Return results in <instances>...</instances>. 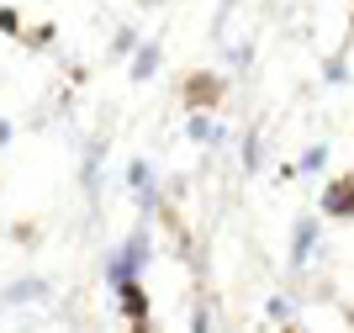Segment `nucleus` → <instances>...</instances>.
<instances>
[{
    "instance_id": "obj_17",
    "label": "nucleus",
    "mask_w": 354,
    "mask_h": 333,
    "mask_svg": "<svg viewBox=\"0 0 354 333\" xmlns=\"http://www.w3.org/2000/svg\"><path fill=\"white\" fill-rule=\"evenodd\" d=\"M133 333H148V323H133Z\"/></svg>"
},
{
    "instance_id": "obj_10",
    "label": "nucleus",
    "mask_w": 354,
    "mask_h": 333,
    "mask_svg": "<svg viewBox=\"0 0 354 333\" xmlns=\"http://www.w3.org/2000/svg\"><path fill=\"white\" fill-rule=\"evenodd\" d=\"M21 296H48V280H21V286H11L0 302H21Z\"/></svg>"
},
{
    "instance_id": "obj_1",
    "label": "nucleus",
    "mask_w": 354,
    "mask_h": 333,
    "mask_svg": "<svg viewBox=\"0 0 354 333\" xmlns=\"http://www.w3.org/2000/svg\"><path fill=\"white\" fill-rule=\"evenodd\" d=\"M222 96H227V80H222L217 69L180 74V106H185V111H217Z\"/></svg>"
},
{
    "instance_id": "obj_8",
    "label": "nucleus",
    "mask_w": 354,
    "mask_h": 333,
    "mask_svg": "<svg viewBox=\"0 0 354 333\" xmlns=\"http://www.w3.org/2000/svg\"><path fill=\"white\" fill-rule=\"evenodd\" d=\"M191 143H217V127H212V116L207 111H191Z\"/></svg>"
},
{
    "instance_id": "obj_9",
    "label": "nucleus",
    "mask_w": 354,
    "mask_h": 333,
    "mask_svg": "<svg viewBox=\"0 0 354 333\" xmlns=\"http://www.w3.org/2000/svg\"><path fill=\"white\" fill-rule=\"evenodd\" d=\"M0 37H21V11H16L11 0L0 6Z\"/></svg>"
},
{
    "instance_id": "obj_2",
    "label": "nucleus",
    "mask_w": 354,
    "mask_h": 333,
    "mask_svg": "<svg viewBox=\"0 0 354 333\" xmlns=\"http://www.w3.org/2000/svg\"><path fill=\"white\" fill-rule=\"evenodd\" d=\"M143 260H148V233L138 228L127 244L111 254V264H106V280H111V291L122 286V280H138V270H143Z\"/></svg>"
},
{
    "instance_id": "obj_6",
    "label": "nucleus",
    "mask_w": 354,
    "mask_h": 333,
    "mask_svg": "<svg viewBox=\"0 0 354 333\" xmlns=\"http://www.w3.org/2000/svg\"><path fill=\"white\" fill-rule=\"evenodd\" d=\"M312 238H317V222H312V217H301V222H296V238H291V264H296V270L307 264V249H312Z\"/></svg>"
},
{
    "instance_id": "obj_11",
    "label": "nucleus",
    "mask_w": 354,
    "mask_h": 333,
    "mask_svg": "<svg viewBox=\"0 0 354 333\" xmlns=\"http://www.w3.org/2000/svg\"><path fill=\"white\" fill-rule=\"evenodd\" d=\"M133 48H138V32H133V27H122L117 37H111V58H127Z\"/></svg>"
},
{
    "instance_id": "obj_7",
    "label": "nucleus",
    "mask_w": 354,
    "mask_h": 333,
    "mask_svg": "<svg viewBox=\"0 0 354 333\" xmlns=\"http://www.w3.org/2000/svg\"><path fill=\"white\" fill-rule=\"evenodd\" d=\"M127 186H133L138 196L153 206V186H148V159H133V164H127Z\"/></svg>"
},
{
    "instance_id": "obj_4",
    "label": "nucleus",
    "mask_w": 354,
    "mask_h": 333,
    "mask_svg": "<svg viewBox=\"0 0 354 333\" xmlns=\"http://www.w3.org/2000/svg\"><path fill=\"white\" fill-rule=\"evenodd\" d=\"M117 302H122V318H127V323H148V312H153L143 280H122V286H117Z\"/></svg>"
},
{
    "instance_id": "obj_15",
    "label": "nucleus",
    "mask_w": 354,
    "mask_h": 333,
    "mask_svg": "<svg viewBox=\"0 0 354 333\" xmlns=\"http://www.w3.org/2000/svg\"><path fill=\"white\" fill-rule=\"evenodd\" d=\"M0 143H11V122L6 116H0Z\"/></svg>"
},
{
    "instance_id": "obj_13",
    "label": "nucleus",
    "mask_w": 354,
    "mask_h": 333,
    "mask_svg": "<svg viewBox=\"0 0 354 333\" xmlns=\"http://www.w3.org/2000/svg\"><path fill=\"white\" fill-rule=\"evenodd\" d=\"M323 159H328V143H312L307 154H301V170H323Z\"/></svg>"
},
{
    "instance_id": "obj_3",
    "label": "nucleus",
    "mask_w": 354,
    "mask_h": 333,
    "mask_svg": "<svg viewBox=\"0 0 354 333\" xmlns=\"http://www.w3.org/2000/svg\"><path fill=\"white\" fill-rule=\"evenodd\" d=\"M323 212L328 222H354V174H339L323 186Z\"/></svg>"
},
{
    "instance_id": "obj_12",
    "label": "nucleus",
    "mask_w": 354,
    "mask_h": 333,
    "mask_svg": "<svg viewBox=\"0 0 354 333\" xmlns=\"http://www.w3.org/2000/svg\"><path fill=\"white\" fill-rule=\"evenodd\" d=\"M21 43H27V48H48V43H53V27H48V21H43V27H21Z\"/></svg>"
},
{
    "instance_id": "obj_16",
    "label": "nucleus",
    "mask_w": 354,
    "mask_h": 333,
    "mask_svg": "<svg viewBox=\"0 0 354 333\" xmlns=\"http://www.w3.org/2000/svg\"><path fill=\"white\" fill-rule=\"evenodd\" d=\"M281 333H301V328H296V323H286V328H281Z\"/></svg>"
},
{
    "instance_id": "obj_18",
    "label": "nucleus",
    "mask_w": 354,
    "mask_h": 333,
    "mask_svg": "<svg viewBox=\"0 0 354 333\" xmlns=\"http://www.w3.org/2000/svg\"><path fill=\"white\" fill-rule=\"evenodd\" d=\"M349 27H354V11H349Z\"/></svg>"
},
{
    "instance_id": "obj_5",
    "label": "nucleus",
    "mask_w": 354,
    "mask_h": 333,
    "mask_svg": "<svg viewBox=\"0 0 354 333\" xmlns=\"http://www.w3.org/2000/svg\"><path fill=\"white\" fill-rule=\"evenodd\" d=\"M153 69H159V43H138V58H133V85H148L153 80Z\"/></svg>"
},
{
    "instance_id": "obj_14",
    "label": "nucleus",
    "mask_w": 354,
    "mask_h": 333,
    "mask_svg": "<svg viewBox=\"0 0 354 333\" xmlns=\"http://www.w3.org/2000/svg\"><path fill=\"white\" fill-rule=\"evenodd\" d=\"M191 333H212V318H207V307H201V312L191 318Z\"/></svg>"
}]
</instances>
